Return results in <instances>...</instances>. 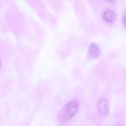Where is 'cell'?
Instances as JSON below:
<instances>
[{"mask_svg": "<svg viewBox=\"0 0 126 126\" xmlns=\"http://www.w3.org/2000/svg\"><path fill=\"white\" fill-rule=\"evenodd\" d=\"M79 107V101L76 99L72 100L64 106L60 114V120L67 121L71 119L77 113Z\"/></svg>", "mask_w": 126, "mask_h": 126, "instance_id": "6da1fadb", "label": "cell"}, {"mask_svg": "<svg viewBox=\"0 0 126 126\" xmlns=\"http://www.w3.org/2000/svg\"><path fill=\"white\" fill-rule=\"evenodd\" d=\"M110 101L106 98L101 99L97 105L98 112L100 116H104L108 114L109 111Z\"/></svg>", "mask_w": 126, "mask_h": 126, "instance_id": "7a4b0ae2", "label": "cell"}, {"mask_svg": "<svg viewBox=\"0 0 126 126\" xmlns=\"http://www.w3.org/2000/svg\"><path fill=\"white\" fill-rule=\"evenodd\" d=\"M103 18L107 22L112 23L115 20L116 15L114 12L111 10H106L103 14Z\"/></svg>", "mask_w": 126, "mask_h": 126, "instance_id": "3957f363", "label": "cell"}, {"mask_svg": "<svg viewBox=\"0 0 126 126\" xmlns=\"http://www.w3.org/2000/svg\"><path fill=\"white\" fill-rule=\"evenodd\" d=\"M89 53L91 57L93 58H96L99 57L100 54V49L97 44L92 43L89 47Z\"/></svg>", "mask_w": 126, "mask_h": 126, "instance_id": "277c9868", "label": "cell"}, {"mask_svg": "<svg viewBox=\"0 0 126 126\" xmlns=\"http://www.w3.org/2000/svg\"><path fill=\"white\" fill-rule=\"evenodd\" d=\"M123 22L124 24L126 27V10L124 13L123 16Z\"/></svg>", "mask_w": 126, "mask_h": 126, "instance_id": "5b68a950", "label": "cell"}, {"mask_svg": "<svg viewBox=\"0 0 126 126\" xmlns=\"http://www.w3.org/2000/svg\"><path fill=\"white\" fill-rule=\"evenodd\" d=\"M112 126H125L123 123L121 121L117 122Z\"/></svg>", "mask_w": 126, "mask_h": 126, "instance_id": "8992f818", "label": "cell"}, {"mask_svg": "<svg viewBox=\"0 0 126 126\" xmlns=\"http://www.w3.org/2000/svg\"><path fill=\"white\" fill-rule=\"evenodd\" d=\"M1 67V60L0 58V69Z\"/></svg>", "mask_w": 126, "mask_h": 126, "instance_id": "52a82bcc", "label": "cell"}]
</instances>
